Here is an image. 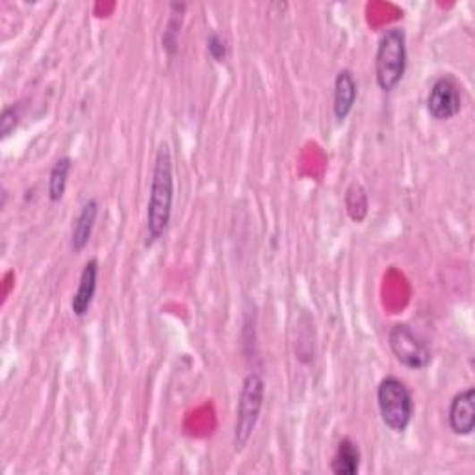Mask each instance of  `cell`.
I'll use <instances>...</instances> for the list:
<instances>
[{
    "label": "cell",
    "mask_w": 475,
    "mask_h": 475,
    "mask_svg": "<svg viewBox=\"0 0 475 475\" xmlns=\"http://www.w3.org/2000/svg\"><path fill=\"white\" fill-rule=\"evenodd\" d=\"M174 199V179H173V160L169 145L162 143L155 158L151 193L147 205V245H153L160 240L171 221Z\"/></svg>",
    "instance_id": "1"
},
{
    "label": "cell",
    "mask_w": 475,
    "mask_h": 475,
    "mask_svg": "<svg viewBox=\"0 0 475 475\" xmlns=\"http://www.w3.org/2000/svg\"><path fill=\"white\" fill-rule=\"evenodd\" d=\"M377 405L388 429L403 433L414 416V399L409 386L397 377H385L377 388Z\"/></svg>",
    "instance_id": "4"
},
{
    "label": "cell",
    "mask_w": 475,
    "mask_h": 475,
    "mask_svg": "<svg viewBox=\"0 0 475 475\" xmlns=\"http://www.w3.org/2000/svg\"><path fill=\"white\" fill-rule=\"evenodd\" d=\"M462 106L459 84L452 77L438 79L428 95V112L437 121H447L459 115Z\"/></svg>",
    "instance_id": "6"
},
{
    "label": "cell",
    "mask_w": 475,
    "mask_h": 475,
    "mask_svg": "<svg viewBox=\"0 0 475 475\" xmlns=\"http://www.w3.org/2000/svg\"><path fill=\"white\" fill-rule=\"evenodd\" d=\"M71 167H72V162L69 157L56 160V164L53 165L51 174H48V199H51L53 203H58L64 199Z\"/></svg>",
    "instance_id": "12"
},
{
    "label": "cell",
    "mask_w": 475,
    "mask_h": 475,
    "mask_svg": "<svg viewBox=\"0 0 475 475\" xmlns=\"http://www.w3.org/2000/svg\"><path fill=\"white\" fill-rule=\"evenodd\" d=\"M407 71V34L403 29L386 30L375 53V79L383 91L390 93L402 84Z\"/></svg>",
    "instance_id": "2"
},
{
    "label": "cell",
    "mask_w": 475,
    "mask_h": 475,
    "mask_svg": "<svg viewBox=\"0 0 475 475\" xmlns=\"http://www.w3.org/2000/svg\"><path fill=\"white\" fill-rule=\"evenodd\" d=\"M208 55L216 62H223L225 58H227V43H225V39L221 36L212 34L208 38Z\"/></svg>",
    "instance_id": "15"
},
{
    "label": "cell",
    "mask_w": 475,
    "mask_h": 475,
    "mask_svg": "<svg viewBox=\"0 0 475 475\" xmlns=\"http://www.w3.org/2000/svg\"><path fill=\"white\" fill-rule=\"evenodd\" d=\"M449 428L455 435L468 437L475 429V390L459 392L449 405Z\"/></svg>",
    "instance_id": "7"
},
{
    "label": "cell",
    "mask_w": 475,
    "mask_h": 475,
    "mask_svg": "<svg viewBox=\"0 0 475 475\" xmlns=\"http://www.w3.org/2000/svg\"><path fill=\"white\" fill-rule=\"evenodd\" d=\"M97 281H98V262L93 259L84 266L79 288L72 295L71 310L74 316L84 318L89 312L95 293H97Z\"/></svg>",
    "instance_id": "8"
},
{
    "label": "cell",
    "mask_w": 475,
    "mask_h": 475,
    "mask_svg": "<svg viewBox=\"0 0 475 475\" xmlns=\"http://www.w3.org/2000/svg\"><path fill=\"white\" fill-rule=\"evenodd\" d=\"M17 123H19V115L15 108H6L3 115H0V134H3V140L12 136V132L17 129Z\"/></svg>",
    "instance_id": "14"
},
{
    "label": "cell",
    "mask_w": 475,
    "mask_h": 475,
    "mask_svg": "<svg viewBox=\"0 0 475 475\" xmlns=\"http://www.w3.org/2000/svg\"><path fill=\"white\" fill-rule=\"evenodd\" d=\"M345 208L349 217L357 223L364 221V217L368 216V193L360 184L353 182L349 186L345 193Z\"/></svg>",
    "instance_id": "13"
},
{
    "label": "cell",
    "mask_w": 475,
    "mask_h": 475,
    "mask_svg": "<svg viewBox=\"0 0 475 475\" xmlns=\"http://www.w3.org/2000/svg\"><path fill=\"white\" fill-rule=\"evenodd\" d=\"M357 95H359V86L353 77V72L349 69H342L336 74L335 81V117L342 123L347 119V115L352 114L355 103H357Z\"/></svg>",
    "instance_id": "9"
},
{
    "label": "cell",
    "mask_w": 475,
    "mask_h": 475,
    "mask_svg": "<svg viewBox=\"0 0 475 475\" xmlns=\"http://www.w3.org/2000/svg\"><path fill=\"white\" fill-rule=\"evenodd\" d=\"M388 345L394 357L409 369H423L431 362L428 344L421 342L407 323L394 325L388 333Z\"/></svg>",
    "instance_id": "5"
},
{
    "label": "cell",
    "mask_w": 475,
    "mask_h": 475,
    "mask_svg": "<svg viewBox=\"0 0 475 475\" xmlns=\"http://www.w3.org/2000/svg\"><path fill=\"white\" fill-rule=\"evenodd\" d=\"M97 216H98L97 199H89V201H86L84 207L81 208L77 219H74L72 236H71V247L74 253H82L86 245L89 243Z\"/></svg>",
    "instance_id": "10"
},
{
    "label": "cell",
    "mask_w": 475,
    "mask_h": 475,
    "mask_svg": "<svg viewBox=\"0 0 475 475\" xmlns=\"http://www.w3.org/2000/svg\"><path fill=\"white\" fill-rule=\"evenodd\" d=\"M264 394L266 385L260 373H249L243 379L240 402L236 409V423H234V449L242 452V449L251 440L257 423L260 420V412L264 407Z\"/></svg>",
    "instance_id": "3"
},
{
    "label": "cell",
    "mask_w": 475,
    "mask_h": 475,
    "mask_svg": "<svg viewBox=\"0 0 475 475\" xmlns=\"http://www.w3.org/2000/svg\"><path fill=\"white\" fill-rule=\"evenodd\" d=\"M360 449L352 438H342L331 462V470L336 475H357L360 470Z\"/></svg>",
    "instance_id": "11"
}]
</instances>
